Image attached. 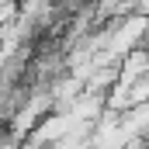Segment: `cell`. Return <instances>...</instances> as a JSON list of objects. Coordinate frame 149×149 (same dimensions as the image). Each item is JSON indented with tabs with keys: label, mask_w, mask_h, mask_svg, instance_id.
Wrapping results in <instances>:
<instances>
[{
	"label": "cell",
	"mask_w": 149,
	"mask_h": 149,
	"mask_svg": "<svg viewBox=\"0 0 149 149\" xmlns=\"http://www.w3.org/2000/svg\"><path fill=\"white\" fill-rule=\"evenodd\" d=\"M70 132H73V118H70L66 111H45L35 121V128L28 132V146H31V149L56 146V142H63Z\"/></svg>",
	"instance_id": "6da1fadb"
},
{
	"label": "cell",
	"mask_w": 149,
	"mask_h": 149,
	"mask_svg": "<svg viewBox=\"0 0 149 149\" xmlns=\"http://www.w3.org/2000/svg\"><path fill=\"white\" fill-rule=\"evenodd\" d=\"M132 10L142 14V17H149V0H132Z\"/></svg>",
	"instance_id": "7a4b0ae2"
}]
</instances>
